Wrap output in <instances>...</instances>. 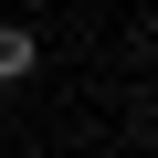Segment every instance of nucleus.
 I'll return each mask as SVG.
<instances>
[{"label": "nucleus", "mask_w": 158, "mask_h": 158, "mask_svg": "<svg viewBox=\"0 0 158 158\" xmlns=\"http://www.w3.org/2000/svg\"><path fill=\"white\" fill-rule=\"evenodd\" d=\"M32 63H42V42H32L21 21H0V85H21V74H32Z\"/></svg>", "instance_id": "1"}]
</instances>
